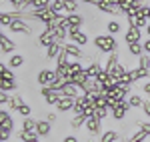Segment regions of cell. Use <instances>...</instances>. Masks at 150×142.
Wrapping results in <instances>:
<instances>
[{"mask_svg":"<svg viewBox=\"0 0 150 142\" xmlns=\"http://www.w3.org/2000/svg\"><path fill=\"white\" fill-rule=\"evenodd\" d=\"M140 38H142V28H134V26H128V30L124 32V42L128 44H136L140 42Z\"/></svg>","mask_w":150,"mask_h":142,"instance_id":"cell-8","label":"cell"},{"mask_svg":"<svg viewBox=\"0 0 150 142\" xmlns=\"http://www.w3.org/2000/svg\"><path fill=\"white\" fill-rule=\"evenodd\" d=\"M14 22V16H12V12H6V10H2L0 12V24H2V28L6 30L10 24Z\"/></svg>","mask_w":150,"mask_h":142,"instance_id":"cell-28","label":"cell"},{"mask_svg":"<svg viewBox=\"0 0 150 142\" xmlns=\"http://www.w3.org/2000/svg\"><path fill=\"white\" fill-rule=\"evenodd\" d=\"M92 44L96 46V50L102 52V54H114V52H118V42H116V38L112 34H98V36H94Z\"/></svg>","mask_w":150,"mask_h":142,"instance_id":"cell-1","label":"cell"},{"mask_svg":"<svg viewBox=\"0 0 150 142\" xmlns=\"http://www.w3.org/2000/svg\"><path fill=\"white\" fill-rule=\"evenodd\" d=\"M56 80V70H50V68H42V70L36 74V82L42 86H50V84Z\"/></svg>","mask_w":150,"mask_h":142,"instance_id":"cell-4","label":"cell"},{"mask_svg":"<svg viewBox=\"0 0 150 142\" xmlns=\"http://www.w3.org/2000/svg\"><path fill=\"white\" fill-rule=\"evenodd\" d=\"M128 54H130V56H136V58H140V56L144 54V46H142V42L128 44Z\"/></svg>","mask_w":150,"mask_h":142,"instance_id":"cell-26","label":"cell"},{"mask_svg":"<svg viewBox=\"0 0 150 142\" xmlns=\"http://www.w3.org/2000/svg\"><path fill=\"white\" fill-rule=\"evenodd\" d=\"M10 100H12V94H8V92H2V90H0V104H2V108L10 106Z\"/></svg>","mask_w":150,"mask_h":142,"instance_id":"cell-40","label":"cell"},{"mask_svg":"<svg viewBox=\"0 0 150 142\" xmlns=\"http://www.w3.org/2000/svg\"><path fill=\"white\" fill-rule=\"evenodd\" d=\"M68 40L74 42V44H78V46L88 44V36H86V32L80 30V28H70L68 30Z\"/></svg>","mask_w":150,"mask_h":142,"instance_id":"cell-5","label":"cell"},{"mask_svg":"<svg viewBox=\"0 0 150 142\" xmlns=\"http://www.w3.org/2000/svg\"><path fill=\"white\" fill-rule=\"evenodd\" d=\"M118 62H120V56H118V52H114V54H108V60H106V64H104V70L108 72V74H112Z\"/></svg>","mask_w":150,"mask_h":142,"instance_id":"cell-20","label":"cell"},{"mask_svg":"<svg viewBox=\"0 0 150 142\" xmlns=\"http://www.w3.org/2000/svg\"><path fill=\"white\" fill-rule=\"evenodd\" d=\"M142 92H144V94H148V96H150V82H146V84H144V86H142Z\"/></svg>","mask_w":150,"mask_h":142,"instance_id":"cell-46","label":"cell"},{"mask_svg":"<svg viewBox=\"0 0 150 142\" xmlns=\"http://www.w3.org/2000/svg\"><path fill=\"white\" fill-rule=\"evenodd\" d=\"M126 18H128V24L134 26V28H146L150 24L148 18L146 16H140V14H136V16H126Z\"/></svg>","mask_w":150,"mask_h":142,"instance_id":"cell-17","label":"cell"},{"mask_svg":"<svg viewBox=\"0 0 150 142\" xmlns=\"http://www.w3.org/2000/svg\"><path fill=\"white\" fill-rule=\"evenodd\" d=\"M146 138H148V134L142 130V128H138V130H134L132 134H130V138H128V140H130V142H144Z\"/></svg>","mask_w":150,"mask_h":142,"instance_id":"cell-33","label":"cell"},{"mask_svg":"<svg viewBox=\"0 0 150 142\" xmlns=\"http://www.w3.org/2000/svg\"><path fill=\"white\" fill-rule=\"evenodd\" d=\"M8 30H10L12 34H24V36H30L32 34V26L26 22V20H22V18H14V22L8 26Z\"/></svg>","mask_w":150,"mask_h":142,"instance_id":"cell-2","label":"cell"},{"mask_svg":"<svg viewBox=\"0 0 150 142\" xmlns=\"http://www.w3.org/2000/svg\"><path fill=\"white\" fill-rule=\"evenodd\" d=\"M14 50H16V42L10 40L8 36L2 32L0 34V52L2 54H14Z\"/></svg>","mask_w":150,"mask_h":142,"instance_id":"cell-10","label":"cell"},{"mask_svg":"<svg viewBox=\"0 0 150 142\" xmlns=\"http://www.w3.org/2000/svg\"><path fill=\"white\" fill-rule=\"evenodd\" d=\"M64 52L68 54L72 60H82L86 58V54L82 52V48L78 44H74V42H64Z\"/></svg>","mask_w":150,"mask_h":142,"instance_id":"cell-6","label":"cell"},{"mask_svg":"<svg viewBox=\"0 0 150 142\" xmlns=\"http://www.w3.org/2000/svg\"><path fill=\"white\" fill-rule=\"evenodd\" d=\"M50 8L56 12V14L64 12V0H52V2H50Z\"/></svg>","mask_w":150,"mask_h":142,"instance_id":"cell-39","label":"cell"},{"mask_svg":"<svg viewBox=\"0 0 150 142\" xmlns=\"http://www.w3.org/2000/svg\"><path fill=\"white\" fill-rule=\"evenodd\" d=\"M84 70H86V74H88L90 78H96V76H98V74L104 70V66L100 64V60L96 58V60H92V62H90V64H88V66H86Z\"/></svg>","mask_w":150,"mask_h":142,"instance_id":"cell-16","label":"cell"},{"mask_svg":"<svg viewBox=\"0 0 150 142\" xmlns=\"http://www.w3.org/2000/svg\"><path fill=\"white\" fill-rule=\"evenodd\" d=\"M0 74H2V80H16V76H14L12 68H10V66H6L4 62L0 64Z\"/></svg>","mask_w":150,"mask_h":142,"instance_id":"cell-31","label":"cell"},{"mask_svg":"<svg viewBox=\"0 0 150 142\" xmlns=\"http://www.w3.org/2000/svg\"><path fill=\"white\" fill-rule=\"evenodd\" d=\"M126 100H128V104H130V108H142V104H144V100H142L140 94H130Z\"/></svg>","mask_w":150,"mask_h":142,"instance_id":"cell-32","label":"cell"},{"mask_svg":"<svg viewBox=\"0 0 150 142\" xmlns=\"http://www.w3.org/2000/svg\"><path fill=\"white\" fill-rule=\"evenodd\" d=\"M64 12L66 14H76L78 12V0H64Z\"/></svg>","mask_w":150,"mask_h":142,"instance_id":"cell-35","label":"cell"},{"mask_svg":"<svg viewBox=\"0 0 150 142\" xmlns=\"http://www.w3.org/2000/svg\"><path fill=\"white\" fill-rule=\"evenodd\" d=\"M118 140H120V136H118L116 130H104L100 134V140L98 142H118Z\"/></svg>","mask_w":150,"mask_h":142,"instance_id":"cell-23","label":"cell"},{"mask_svg":"<svg viewBox=\"0 0 150 142\" xmlns=\"http://www.w3.org/2000/svg\"><path fill=\"white\" fill-rule=\"evenodd\" d=\"M138 66L144 70H150V54H142L138 58Z\"/></svg>","mask_w":150,"mask_h":142,"instance_id":"cell-37","label":"cell"},{"mask_svg":"<svg viewBox=\"0 0 150 142\" xmlns=\"http://www.w3.org/2000/svg\"><path fill=\"white\" fill-rule=\"evenodd\" d=\"M16 138H18V142H38L40 140L38 132H28V130H24V128H20V130L16 132Z\"/></svg>","mask_w":150,"mask_h":142,"instance_id":"cell-13","label":"cell"},{"mask_svg":"<svg viewBox=\"0 0 150 142\" xmlns=\"http://www.w3.org/2000/svg\"><path fill=\"white\" fill-rule=\"evenodd\" d=\"M136 124H138V128H142L150 136V120H136Z\"/></svg>","mask_w":150,"mask_h":142,"instance_id":"cell-41","label":"cell"},{"mask_svg":"<svg viewBox=\"0 0 150 142\" xmlns=\"http://www.w3.org/2000/svg\"><path fill=\"white\" fill-rule=\"evenodd\" d=\"M0 142H6V140H0Z\"/></svg>","mask_w":150,"mask_h":142,"instance_id":"cell-51","label":"cell"},{"mask_svg":"<svg viewBox=\"0 0 150 142\" xmlns=\"http://www.w3.org/2000/svg\"><path fill=\"white\" fill-rule=\"evenodd\" d=\"M84 4H94V0H82Z\"/></svg>","mask_w":150,"mask_h":142,"instance_id":"cell-48","label":"cell"},{"mask_svg":"<svg viewBox=\"0 0 150 142\" xmlns=\"http://www.w3.org/2000/svg\"><path fill=\"white\" fill-rule=\"evenodd\" d=\"M110 114V108H96V112H94V118H98L100 122L106 120V116Z\"/></svg>","mask_w":150,"mask_h":142,"instance_id":"cell-36","label":"cell"},{"mask_svg":"<svg viewBox=\"0 0 150 142\" xmlns=\"http://www.w3.org/2000/svg\"><path fill=\"white\" fill-rule=\"evenodd\" d=\"M62 142H78V136H74V134H70V136H64Z\"/></svg>","mask_w":150,"mask_h":142,"instance_id":"cell-44","label":"cell"},{"mask_svg":"<svg viewBox=\"0 0 150 142\" xmlns=\"http://www.w3.org/2000/svg\"><path fill=\"white\" fill-rule=\"evenodd\" d=\"M22 128L28 132H36V128H38V120L34 118H22Z\"/></svg>","mask_w":150,"mask_h":142,"instance_id":"cell-34","label":"cell"},{"mask_svg":"<svg viewBox=\"0 0 150 142\" xmlns=\"http://www.w3.org/2000/svg\"><path fill=\"white\" fill-rule=\"evenodd\" d=\"M36 42H38L40 48H48L50 44L56 42V36H54V32H50V30H42V32L38 34V38H36Z\"/></svg>","mask_w":150,"mask_h":142,"instance_id":"cell-9","label":"cell"},{"mask_svg":"<svg viewBox=\"0 0 150 142\" xmlns=\"http://www.w3.org/2000/svg\"><path fill=\"white\" fill-rule=\"evenodd\" d=\"M16 112H18V114H20L22 118H30V112H32V108H30V104H26V102H24V104L18 108Z\"/></svg>","mask_w":150,"mask_h":142,"instance_id":"cell-38","label":"cell"},{"mask_svg":"<svg viewBox=\"0 0 150 142\" xmlns=\"http://www.w3.org/2000/svg\"><path fill=\"white\" fill-rule=\"evenodd\" d=\"M60 92H62V96H72V98H78V96L82 94V88L78 86V84H74V82H64V86L60 88Z\"/></svg>","mask_w":150,"mask_h":142,"instance_id":"cell-11","label":"cell"},{"mask_svg":"<svg viewBox=\"0 0 150 142\" xmlns=\"http://www.w3.org/2000/svg\"><path fill=\"white\" fill-rule=\"evenodd\" d=\"M128 110H130V104H128V100H122V102H120V104H118L114 110H110V116H112L116 122H120V120L126 118Z\"/></svg>","mask_w":150,"mask_h":142,"instance_id":"cell-7","label":"cell"},{"mask_svg":"<svg viewBox=\"0 0 150 142\" xmlns=\"http://www.w3.org/2000/svg\"><path fill=\"white\" fill-rule=\"evenodd\" d=\"M66 20H68L70 28H80L82 22H84V18H82L78 12H76V14H66Z\"/></svg>","mask_w":150,"mask_h":142,"instance_id":"cell-25","label":"cell"},{"mask_svg":"<svg viewBox=\"0 0 150 142\" xmlns=\"http://www.w3.org/2000/svg\"><path fill=\"white\" fill-rule=\"evenodd\" d=\"M46 120H48V122H56V112H48Z\"/></svg>","mask_w":150,"mask_h":142,"instance_id":"cell-45","label":"cell"},{"mask_svg":"<svg viewBox=\"0 0 150 142\" xmlns=\"http://www.w3.org/2000/svg\"><path fill=\"white\" fill-rule=\"evenodd\" d=\"M74 104H76V98H72V96H62V98L58 100V104H56V110L58 112H72Z\"/></svg>","mask_w":150,"mask_h":142,"instance_id":"cell-12","label":"cell"},{"mask_svg":"<svg viewBox=\"0 0 150 142\" xmlns=\"http://www.w3.org/2000/svg\"><path fill=\"white\" fill-rule=\"evenodd\" d=\"M0 90L2 92H16L18 84H16V80H2L0 78Z\"/></svg>","mask_w":150,"mask_h":142,"instance_id":"cell-24","label":"cell"},{"mask_svg":"<svg viewBox=\"0 0 150 142\" xmlns=\"http://www.w3.org/2000/svg\"><path fill=\"white\" fill-rule=\"evenodd\" d=\"M62 50H64V44H62V42H54V44H50V46L46 48V58L48 60H56L58 56H60Z\"/></svg>","mask_w":150,"mask_h":142,"instance_id":"cell-15","label":"cell"},{"mask_svg":"<svg viewBox=\"0 0 150 142\" xmlns=\"http://www.w3.org/2000/svg\"><path fill=\"white\" fill-rule=\"evenodd\" d=\"M142 112H144V116L150 120V100H144V104H142Z\"/></svg>","mask_w":150,"mask_h":142,"instance_id":"cell-42","label":"cell"},{"mask_svg":"<svg viewBox=\"0 0 150 142\" xmlns=\"http://www.w3.org/2000/svg\"><path fill=\"white\" fill-rule=\"evenodd\" d=\"M100 2H104V0H94V6H98Z\"/></svg>","mask_w":150,"mask_h":142,"instance_id":"cell-49","label":"cell"},{"mask_svg":"<svg viewBox=\"0 0 150 142\" xmlns=\"http://www.w3.org/2000/svg\"><path fill=\"white\" fill-rule=\"evenodd\" d=\"M24 62H26L24 54H12L10 58H8V66L14 70V68H20V66H24Z\"/></svg>","mask_w":150,"mask_h":142,"instance_id":"cell-21","label":"cell"},{"mask_svg":"<svg viewBox=\"0 0 150 142\" xmlns=\"http://www.w3.org/2000/svg\"><path fill=\"white\" fill-rule=\"evenodd\" d=\"M96 8L102 12V14H110V16H118L120 14V8L114 6V4H110V2H100Z\"/></svg>","mask_w":150,"mask_h":142,"instance_id":"cell-18","label":"cell"},{"mask_svg":"<svg viewBox=\"0 0 150 142\" xmlns=\"http://www.w3.org/2000/svg\"><path fill=\"white\" fill-rule=\"evenodd\" d=\"M130 72V76H132V80L134 82H138L140 78H150V70H144V68H132V70H128Z\"/></svg>","mask_w":150,"mask_h":142,"instance_id":"cell-22","label":"cell"},{"mask_svg":"<svg viewBox=\"0 0 150 142\" xmlns=\"http://www.w3.org/2000/svg\"><path fill=\"white\" fill-rule=\"evenodd\" d=\"M68 70H70V76H76V74H80L82 70H84V66H82L78 60H72L70 58V62H68ZM72 80V78H70Z\"/></svg>","mask_w":150,"mask_h":142,"instance_id":"cell-29","label":"cell"},{"mask_svg":"<svg viewBox=\"0 0 150 142\" xmlns=\"http://www.w3.org/2000/svg\"><path fill=\"white\" fill-rule=\"evenodd\" d=\"M118 142H130V140H128V138H120Z\"/></svg>","mask_w":150,"mask_h":142,"instance_id":"cell-50","label":"cell"},{"mask_svg":"<svg viewBox=\"0 0 150 142\" xmlns=\"http://www.w3.org/2000/svg\"><path fill=\"white\" fill-rule=\"evenodd\" d=\"M144 32H146V36H148V38H150V24H148V26H146V28H144Z\"/></svg>","mask_w":150,"mask_h":142,"instance_id":"cell-47","label":"cell"},{"mask_svg":"<svg viewBox=\"0 0 150 142\" xmlns=\"http://www.w3.org/2000/svg\"><path fill=\"white\" fill-rule=\"evenodd\" d=\"M100 120L98 118H88L86 120V124H84V128H86V132L90 134V136H98L100 134Z\"/></svg>","mask_w":150,"mask_h":142,"instance_id":"cell-14","label":"cell"},{"mask_svg":"<svg viewBox=\"0 0 150 142\" xmlns=\"http://www.w3.org/2000/svg\"><path fill=\"white\" fill-rule=\"evenodd\" d=\"M106 30H108V34H118L120 30H122V22H118V20H108L106 22Z\"/></svg>","mask_w":150,"mask_h":142,"instance_id":"cell-30","label":"cell"},{"mask_svg":"<svg viewBox=\"0 0 150 142\" xmlns=\"http://www.w3.org/2000/svg\"><path fill=\"white\" fill-rule=\"evenodd\" d=\"M36 132H38L40 138L50 136V132H52V122H48V120H38V128H36Z\"/></svg>","mask_w":150,"mask_h":142,"instance_id":"cell-19","label":"cell"},{"mask_svg":"<svg viewBox=\"0 0 150 142\" xmlns=\"http://www.w3.org/2000/svg\"><path fill=\"white\" fill-rule=\"evenodd\" d=\"M86 116H84V114H78V116H72V118H70V126H72V128H74V130H78V128H82V126H84V124H86Z\"/></svg>","mask_w":150,"mask_h":142,"instance_id":"cell-27","label":"cell"},{"mask_svg":"<svg viewBox=\"0 0 150 142\" xmlns=\"http://www.w3.org/2000/svg\"><path fill=\"white\" fill-rule=\"evenodd\" d=\"M40 96L44 98V102H46L48 106H56L58 100L62 98V92L60 90H52L50 86H42L40 88Z\"/></svg>","mask_w":150,"mask_h":142,"instance_id":"cell-3","label":"cell"},{"mask_svg":"<svg viewBox=\"0 0 150 142\" xmlns=\"http://www.w3.org/2000/svg\"><path fill=\"white\" fill-rule=\"evenodd\" d=\"M88 142H92V140H88Z\"/></svg>","mask_w":150,"mask_h":142,"instance_id":"cell-52","label":"cell"},{"mask_svg":"<svg viewBox=\"0 0 150 142\" xmlns=\"http://www.w3.org/2000/svg\"><path fill=\"white\" fill-rule=\"evenodd\" d=\"M108 76H110V74H108V72H106V70H102V72H100V74H98V76H96V80H100V82H104V80H106Z\"/></svg>","mask_w":150,"mask_h":142,"instance_id":"cell-43","label":"cell"}]
</instances>
